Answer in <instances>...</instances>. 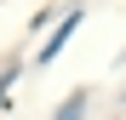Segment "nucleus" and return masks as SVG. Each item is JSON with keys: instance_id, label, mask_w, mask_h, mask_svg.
<instances>
[{"instance_id": "f257e3e1", "label": "nucleus", "mask_w": 126, "mask_h": 120, "mask_svg": "<svg viewBox=\"0 0 126 120\" xmlns=\"http://www.w3.org/2000/svg\"><path fill=\"white\" fill-rule=\"evenodd\" d=\"M80 109H86V92H75V97H69V103H63V109L52 114V120H80Z\"/></svg>"}]
</instances>
